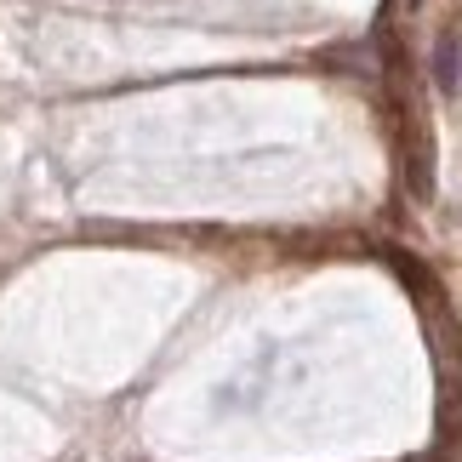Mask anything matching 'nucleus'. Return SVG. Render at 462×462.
I'll list each match as a JSON object with an SVG mask.
<instances>
[{
  "label": "nucleus",
  "mask_w": 462,
  "mask_h": 462,
  "mask_svg": "<svg viewBox=\"0 0 462 462\" xmlns=\"http://www.w3.org/2000/svg\"><path fill=\"white\" fill-rule=\"evenodd\" d=\"M400 160H405V189H411V200H434V137H429V115H422L417 92H405Z\"/></svg>",
  "instance_id": "obj_1"
},
{
  "label": "nucleus",
  "mask_w": 462,
  "mask_h": 462,
  "mask_svg": "<svg viewBox=\"0 0 462 462\" xmlns=\"http://www.w3.org/2000/svg\"><path fill=\"white\" fill-rule=\"evenodd\" d=\"M429 80L446 97L462 86V46H457V34H439V41H434V51H429Z\"/></svg>",
  "instance_id": "obj_2"
}]
</instances>
